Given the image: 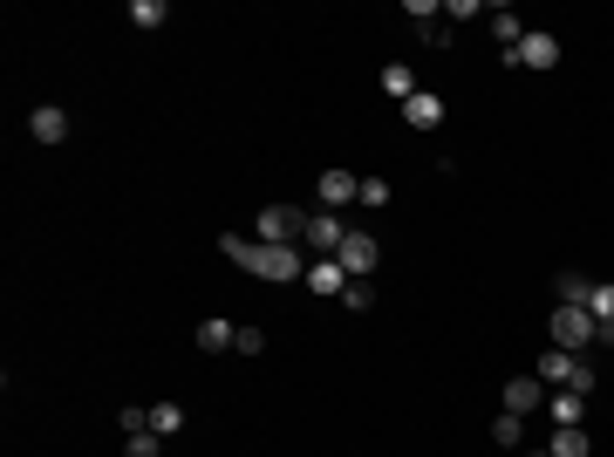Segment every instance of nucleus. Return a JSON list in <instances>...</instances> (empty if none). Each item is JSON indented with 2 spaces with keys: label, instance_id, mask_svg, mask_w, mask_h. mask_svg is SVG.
Masks as SVG:
<instances>
[{
  "label": "nucleus",
  "instance_id": "nucleus-13",
  "mask_svg": "<svg viewBox=\"0 0 614 457\" xmlns=\"http://www.w3.org/2000/svg\"><path fill=\"white\" fill-rule=\"evenodd\" d=\"M376 82H383V96H389V103H410V96L423 89V82H417V69H403V62H389V69H383Z\"/></svg>",
  "mask_w": 614,
  "mask_h": 457
},
{
  "label": "nucleus",
  "instance_id": "nucleus-22",
  "mask_svg": "<svg viewBox=\"0 0 614 457\" xmlns=\"http://www.w3.org/2000/svg\"><path fill=\"white\" fill-rule=\"evenodd\" d=\"M587 314H594V328H608L614 321V287H587Z\"/></svg>",
  "mask_w": 614,
  "mask_h": 457
},
{
  "label": "nucleus",
  "instance_id": "nucleus-3",
  "mask_svg": "<svg viewBox=\"0 0 614 457\" xmlns=\"http://www.w3.org/2000/svg\"><path fill=\"white\" fill-rule=\"evenodd\" d=\"M505 62H512V69H533V76H546V69L560 62V41L546 35V28H526V41H519Z\"/></svg>",
  "mask_w": 614,
  "mask_h": 457
},
{
  "label": "nucleus",
  "instance_id": "nucleus-4",
  "mask_svg": "<svg viewBox=\"0 0 614 457\" xmlns=\"http://www.w3.org/2000/svg\"><path fill=\"white\" fill-rule=\"evenodd\" d=\"M553 348H594V314L587 307H553Z\"/></svg>",
  "mask_w": 614,
  "mask_h": 457
},
{
  "label": "nucleus",
  "instance_id": "nucleus-12",
  "mask_svg": "<svg viewBox=\"0 0 614 457\" xmlns=\"http://www.w3.org/2000/svg\"><path fill=\"white\" fill-rule=\"evenodd\" d=\"M28 137H35V144H62V137H69V110L41 103V110L28 116Z\"/></svg>",
  "mask_w": 614,
  "mask_h": 457
},
{
  "label": "nucleus",
  "instance_id": "nucleus-6",
  "mask_svg": "<svg viewBox=\"0 0 614 457\" xmlns=\"http://www.w3.org/2000/svg\"><path fill=\"white\" fill-rule=\"evenodd\" d=\"M362 198V178H348V171H321L314 178V212H342Z\"/></svg>",
  "mask_w": 614,
  "mask_h": 457
},
{
  "label": "nucleus",
  "instance_id": "nucleus-20",
  "mask_svg": "<svg viewBox=\"0 0 614 457\" xmlns=\"http://www.w3.org/2000/svg\"><path fill=\"white\" fill-rule=\"evenodd\" d=\"M492 437H499V451H519V444H526V417H512V410H499V423H492Z\"/></svg>",
  "mask_w": 614,
  "mask_h": 457
},
{
  "label": "nucleus",
  "instance_id": "nucleus-14",
  "mask_svg": "<svg viewBox=\"0 0 614 457\" xmlns=\"http://www.w3.org/2000/svg\"><path fill=\"white\" fill-rule=\"evenodd\" d=\"M492 35H499V55H512V48L526 41V21H519L512 7H492Z\"/></svg>",
  "mask_w": 614,
  "mask_h": 457
},
{
  "label": "nucleus",
  "instance_id": "nucleus-2",
  "mask_svg": "<svg viewBox=\"0 0 614 457\" xmlns=\"http://www.w3.org/2000/svg\"><path fill=\"white\" fill-rule=\"evenodd\" d=\"M253 232H260L267 246H294V239H307V212H294V205H260Z\"/></svg>",
  "mask_w": 614,
  "mask_h": 457
},
{
  "label": "nucleus",
  "instance_id": "nucleus-15",
  "mask_svg": "<svg viewBox=\"0 0 614 457\" xmlns=\"http://www.w3.org/2000/svg\"><path fill=\"white\" fill-rule=\"evenodd\" d=\"M123 21H130V28H144V35H157V28L171 21V7H164V0H130V14H123Z\"/></svg>",
  "mask_w": 614,
  "mask_h": 457
},
{
  "label": "nucleus",
  "instance_id": "nucleus-5",
  "mask_svg": "<svg viewBox=\"0 0 614 457\" xmlns=\"http://www.w3.org/2000/svg\"><path fill=\"white\" fill-rule=\"evenodd\" d=\"M335 260H342V273H348V280H369V273L383 267V246H376L369 232H348V239H342V253H335Z\"/></svg>",
  "mask_w": 614,
  "mask_h": 457
},
{
  "label": "nucleus",
  "instance_id": "nucleus-18",
  "mask_svg": "<svg viewBox=\"0 0 614 457\" xmlns=\"http://www.w3.org/2000/svg\"><path fill=\"white\" fill-rule=\"evenodd\" d=\"M587 287H594L587 273H560V280H553V294H560V307H587Z\"/></svg>",
  "mask_w": 614,
  "mask_h": 457
},
{
  "label": "nucleus",
  "instance_id": "nucleus-27",
  "mask_svg": "<svg viewBox=\"0 0 614 457\" xmlns=\"http://www.w3.org/2000/svg\"><path fill=\"white\" fill-rule=\"evenodd\" d=\"M362 205H389V178H362Z\"/></svg>",
  "mask_w": 614,
  "mask_h": 457
},
{
  "label": "nucleus",
  "instance_id": "nucleus-24",
  "mask_svg": "<svg viewBox=\"0 0 614 457\" xmlns=\"http://www.w3.org/2000/svg\"><path fill=\"white\" fill-rule=\"evenodd\" d=\"M253 246H260V239H239V232H226V239H219V253H226L232 267H253Z\"/></svg>",
  "mask_w": 614,
  "mask_h": 457
},
{
  "label": "nucleus",
  "instance_id": "nucleus-10",
  "mask_svg": "<svg viewBox=\"0 0 614 457\" xmlns=\"http://www.w3.org/2000/svg\"><path fill=\"white\" fill-rule=\"evenodd\" d=\"M505 410H512V417L546 410V382H539V376H512V382H505Z\"/></svg>",
  "mask_w": 614,
  "mask_h": 457
},
{
  "label": "nucleus",
  "instance_id": "nucleus-8",
  "mask_svg": "<svg viewBox=\"0 0 614 457\" xmlns=\"http://www.w3.org/2000/svg\"><path fill=\"white\" fill-rule=\"evenodd\" d=\"M533 376L546 382V389H574V376H580V355H567V348H546L533 362Z\"/></svg>",
  "mask_w": 614,
  "mask_h": 457
},
{
  "label": "nucleus",
  "instance_id": "nucleus-1",
  "mask_svg": "<svg viewBox=\"0 0 614 457\" xmlns=\"http://www.w3.org/2000/svg\"><path fill=\"white\" fill-rule=\"evenodd\" d=\"M253 280H280V287H294V280H307V260H301V246H253Z\"/></svg>",
  "mask_w": 614,
  "mask_h": 457
},
{
  "label": "nucleus",
  "instance_id": "nucleus-23",
  "mask_svg": "<svg viewBox=\"0 0 614 457\" xmlns=\"http://www.w3.org/2000/svg\"><path fill=\"white\" fill-rule=\"evenodd\" d=\"M123 457H164V437H157V430H137V437H123Z\"/></svg>",
  "mask_w": 614,
  "mask_h": 457
},
{
  "label": "nucleus",
  "instance_id": "nucleus-7",
  "mask_svg": "<svg viewBox=\"0 0 614 457\" xmlns=\"http://www.w3.org/2000/svg\"><path fill=\"white\" fill-rule=\"evenodd\" d=\"M342 239H348L342 212H307V246H314L321 260H335V253H342Z\"/></svg>",
  "mask_w": 614,
  "mask_h": 457
},
{
  "label": "nucleus",
  "instance_id": "nucleus-17",
  "mask_svg": "<svg viewBox=\"0 0 614 457\" xmlns=\"http://www.w3.org/2000/svg\"><path fill=\"white\" fill-rule=\"evenodd\" d=\"M594 444H587V423L580 430H553V444H546V457H587Z\"/></svg>",
  "mask_w": 614,
  "mask_h": 457
},
{
  "label": "nucleus",
  "instance_id": "nucleus-19",
  "mask_svg": "<svg viewBox=\"0 0 614 457\" xmlns=\"http://www.w3.org/2000/svg\"><path fill=\"white\" fill-rule=\"evenodd\" d=\"M232 335H239V328H232V321H219V314H212V321H198V348H212V355H219V348H232Z\"/></svg>",
  "mask_w": 614,
  "mask_h": 457
},
{
  "label": "nucleus",
  "instance_id": "nucleus-16",
  "mask_svg": "<svg viewBox=\"0 0 614 457\" xmlns=\"http://www.w3.org/2000/svg\"><path fill=\"white\" fill-rule=\"evenodd\" d=\"M307 287H314V294H342V287H348L342 260H314V267H307Z\"/></svg>",
  "mask_w": 614,
  "mask_h": 457
},
{
  "label": "nucleus",
  "instance_id": "nucleus-26",
  "mask_svg": "<svg viewBox=\"0 0 614 457\" xmlns=\"http://www.w3.org/2000/svg\"><path fill=\"white\" fill-rule=\"evenodd\" d=\"M232 355H267V335H260V328H239V335H232Z\"/></svg>",
  "mask_w": 614,
  "mask_h": 457
},
{
  "label": "nucleus",
  "instance_id": "nucleus-21",
  "mask_svg": "<svg viewBox=\"0 0 614 457\" xmlns=\"http://www.w3.org/2000/svg\"><path fill=\"white\" fill-rule=\"evenodd\" d=\"M151 430L157 437H178V430H185V410H178V403H151Z\"/></svg>",
  "mask_w": 614,
  "mask_h": 457
},
{
  "label": "nucleus",
  "instance_id": "nucleus-25",
  "mask_svg": "<svg viewBox=\"0 0 614 457\" xmlns=\"http://www.w3.org/2000/svg\"><path fill=\"white\" fill-rule=\"evenodd\" d=\"M342 307H355V314H362V307H376V287H369V280H348V287H342Z\"/></svg>",
  "mask_w": 614,
  "mask_h": 457
},
{
  "label": "nucleus",
  "instance_id": "nucleus-9",
  "mask_svg": "<svg viewBox=\"0 0 614 457\" xmlns=\"http://www.w3.org/2000/svg\"><path fill=\"white\" fill-rule=\"evenodd\" d=\"M546 417H553V430H580L587 423V396L580 389H546Z\"/></svg>",
  "mask_w": 614,
  "mask_h": 457
},
{
  "label": "nucleus",
  "instance_id": "nucleus-11",
  "mask_svg": "<svg viewBox=\"0 0 614 457\" xmlns=\"http://www.w3.org/2000/svg\"><path fill=\"white\" fill-rule=\"evenodd\" d=\"M403 123H410V130H437V123H444V96H437V89H417V96L403 103Z\"/></svg>",
  "mask_w": 614,
  "mask_h": 457
}]
</instances>
